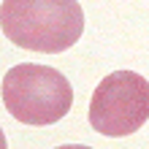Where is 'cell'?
<instances>
[{
	"mask_svg": "<svg viewBox=\"0 0 149 149\" xmlns=\"http://www.w3.org/2000/svg\"><path fill=\"white\" fill-rule=\"evenodd\" d=\"M54 149H92V146H84V144H63V146H54Z\"/></svg>",
	"mask_w": 149,
	"mask_h": 149,
	"instance_id": "obj_4",
	"label": "cell"
},
{
	"mask_svg": "<svg viewBox=\"0 0 149 149\" xmlns=\"http://www.w3.org/2000/svg\"><path fill=\"white\" fill-rule=\"evenodd\" d=\"M3 36L19 49L60 54L84 33V11L79 0H3Z\"/></svg>",
	"mask_w": 149,
	"mask_h": 149,
	"instance_id": "obj_1",
	"label": "cell"
},
{
	"mask_svg": "<svg viewBox=\"0 0 149 149\" xmlns=\"http://www.w3.org/2000/svg\"><path fill=\"white\" fill-rule=\"evenodd\" d=\"M73 87L52 65L19 63L3 76V106L16 122L54 125L71 111Z\"/></svg>",
	"mask_w": 149,
	"mask_h": 149,
	"instance_id": "obj_2",
	"label": "cell"
},
{
	"mask_svg": "<svg viewBox=\"0 0 149 149\" xmlns=\"http://www.w3.org/2000/svg\"><path fill=\"white\" fill-rule=\"evenodd\" d=\"M149 119V81L136 71H114L100 79L90 98V125L95 133L122 138Z\"/></svg>",
	"mask_w": 149,
	"mask_h": 149,
	"instance_id": "obj_3",
	"label": "cell"
}]
</instances>
